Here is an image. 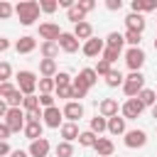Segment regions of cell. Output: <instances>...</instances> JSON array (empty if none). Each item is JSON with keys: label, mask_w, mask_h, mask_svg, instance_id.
Here are the masks:
<instances>
[{"label": "cell", "mask_w": 157, "mask_h": 157, "mask_svg": "<svg viewBox=\"0 0 157 157\" xmlns=\"http://www.w3.org/2000/svg\"><path fill=\"white\" fill-rule=\"evenodd\" d=\"M39 12H42V7L34 0H22V2L15 5V15H17L20 25H25V27L34 25V20H39Z\"/></svg>", "instance_id": "obj_1"}, {"label": "cell", "mask_w": 157, "mask_h": 157, "mask_svg": "<svg viewBox=\"0 0 157 157\" xmlns=\"http://www.w3.org/2000/svg\"><path fill=\"white\" fill-rule=\"evenodd\" d=\"M142 88H145V76H142V71H130V74L125 76L123 93H125L128 98H137V96L142 93Z\"/></svg>", "instance_id": "obj_2"}, {"label": "cell", "mask_w": 157, "mask_h": 157, "mask_svg": "<svg viewBox=\"0 0 157 157\" xmlns=\"http://www.w3.org/2000/svg\"><path fill=\"white\" fill-rule=\"evenodd\" d=\"M15 78H17V88H20L25 96H34V91H37V86H39V78H37L34 71L22 69V71H17Z\"/></svg>", "instance_id": "obj_3"}, {"label": "cell", "mask_w": 157, "mask_h": 157, "mask_svg": "<svg viewBox=\"0 0 157 157\" xmlns=\"http://www.w3.org/2000/svg\"><path fill=\"white\" fill-rule=\"evenodd\" d=\"M2 123H5L12 132H20V130L25 132V125H27V113H25V108H10Z\"/></svg>", "instance_id": "obj_4"}, {"label": "cell", "mask_w": 157, "mask_h": 157, "mask_svg": "<svg viewBox=\"0 0 157 157\" xmlns=\"http://www.w3.org/2000/svg\"><path fill=\"white\" fill-rule=\"evenodd\" d=\"M145 61H147V56H145V52L140 47H128V52H125V66L130 71H140L145 66Z\"/></svg>", "instance_id": "obj_5"}, {"label": "cell", "mask_w": 157, "mask_h": 157, "mask_svg": "<svg viewBox=\"0 0 157 157\" xmlns=\"http://www.w3.org/2000/svg\"><path fill=\"white\" fill-rule=\"evenodd\" d=\"M142 110H145V105L140 103V98H128V101L120 105V115H123L125 120H135V118H140Z\"/></svg>", "instance_id": "obj_6"}, {"label": "cell", "mask_w": 157, "mask_h": 157, "mask_svg": "<svg viewBox=\"0 0 157 157\" xmlns=\"http://www.w3.org/2000/svg\"><path fill=\"white\" fill-rule=\"evenodd\" d=\"M81 52H83V56H88V59H96V56H103V52H105V39H98V37H91L88 42H83V47H81Z\"/></svg>", "instance_id": "obj_7"}, {"label": "cell", "mask_w": 157, "mask_h": 157, "mask_svg": "<svg viewBox=\"0 0 157 157\" xmlns=\"http://www.w3.org/2000/svg\"><path fill=\"white\" fill-rule=\"evenodd\" d=\"M123 142H125V147H130V150L145 147V145H147V132H145V130H140V128L128 130V132H125V137H123Z\"/></svg>", "instance_id": "obj_8"}, {"label": "cell", "mask_w": 157, "mask_h": 157, "mask_svg": "<svg viewBox=\"0 0 157 157\" xmlns=\"http://www.w3.org/2000/svg\"><path fill=\"white\" fill-rule=\"evenodd\" d=\"M44 125L52 128V130H61V125H64V110H61L59 105L47 108V110H44Z\"/></svg>", "instance_id": "obj_9"}, {"label": "cell", "mask_w": 157, "mask_h": 157, "mask_svg": "<svg viewBox=\"0 0 157 157\" xmlns=\"http://www.w3.org/2000/svg\"><path fill=\"white\" fill-rule=\"evenodd\" d=\"M64 118H66V123H78L81 118H83V103H78V101H69V103H64Z\"/></svg>", "instance_id": "obj_10"}, {"label": "cell", "mask_w": 157, "mask_h": 157, "mask_svg": "<svg viewBox=\"0 0 157 157\" xmlns=\"http://www.w3.org/2000/svg\"><path fill=\"white\" fill-rule=\"evenodd\" d=\"M61 34H64V32L59 29L56 22H42V25H39V37H42L44 42H59Z\"/></svg>", "instance_id": "obj_11"}, {"label": "cell", "mask_w": 157, "mask_h": 157, "mask_svg": "<svg viewBox=\"0 0 157 157\" xmlns=\"http://www.w3.org/2000/svg\"><path fill=\"white\" fill-rule=\"evenodd\" d=\"M49 150H52V145H49V140L47 137H39V140H34V142H29V157H49Z\"/></svg>", "instance_id": "obj_12"}, {"label": "cell", "mask_w": 157, "mask_h": 157, "mask_svg": "<svg viewBox=\"0 0 157 157\" xmlns=\"http://www.w3.org/2000/svg\"><path fill=\"white\" fill-rule=\"evenodd\" d=\"M59 47H61V52H66V54H76V52H78V39H76V34H74V32H64V34L59 37Z\"/></svg>", "instance_id": "obj_13"}, {"label": "cell", "mask_w": 157, "mask_h": 157, "mask_svg": "<svg viewBox=\"0 0 157 157\" xmlns=\"http://www.w3.org/2000/svg\"><path fill=\"white\" fill-rule=\"evenodd\" d=\"M145 27H147V20L142 17V15H137V12H130L128 17H125V29H132V32H145Z\"/></svg>", "instance_id": "obj_14"}, {"label": "cell", "mask_w": 157, "mask_h": 157, "mask_svg": "<svg viewBox=\"0 0 157 157\" xmlns=\"http://www.w3.org/2000/svg\"><path fill=\"white\" fill-rule=\"evenodd\" d=\"M118 110H120L118 98H103V101L98 103V113H101L103 118H113V115H118Z\"/></svg>", "instance_id": "obj_15"}, {"label": "cell", "mask_w": 157, "mask_h": 157, "mask_svg": "<svg viewBox=\"0 0 157 157\" xmlns=\"http://www.w3.org/2000/svg\"><path fill=\"white\" fill-rule=\"evenodd\" d=\"M34 49H37V39L29 37V34H25V37H20V39L15 42V52H17V54H32Z\"/></svg>", "instance_id": "obj_16"}, {"label": "cell", "mask_w": 157, "mask_h": 157, "mask_svg": "<svg viewBox=\"0 0 157 157\" xmlns=\"http://www.w3.org/2000/svg\"><path fill=\"white\" fill-rule=\"evenodd\" d=\"M59 135H61V140H64V142H74V140H78V135H81L78 123H64V125H61V130H59Z\"/></svg>", "instance_id": "obj_17"}, {"label": "cell", "mask_w": 157, "mask_h": 157, "mask_svg": "<svg viewBox=\"0 0 157 157\" xmlns=\"http://www.w3.org/2000/svg\"><path fill=\"white\" fill-rule=\"evenodd\" d=\"M96 155L98 157H110L113 152H115V145H113V140L110 137H98V142H96Z\"/></svg>", "instance_id": "obj_18"}, {"label": "cell", "mask_w": 157, "mask_h": 157, "mask_svg": "<svg viewBox=\"0 0 157 157\" xmlns=\"http://www.w3.org/2000/svg\"><path fill=\"white\" fill-rule=\"evenodd\" d=\"M108 132H110V135H125V132H128V128H125V118H123V115H113V118H108Z\"/></svg>", "instance_id": "obj_19"}, {"label": "cell", "mask_w": 157, "mask_h": 157, "mask_svg": "<svg viewBox=\"0 0 157 157\" xmlns=\"http://www.w3.org/2000/svg\"><path fill=\"white\" fill-rule=\"evenodd\" d=\"M74 34H76V39L81 42H88L91 37H93V25L91 22H78V25H74Z\"/></svg>", "instance_id": "obj_20"}, {"label": "cell", "mask_w": 157, "mask_h": 157, "mask_svg": "<svg viewBox=\"0 0 157 157\" xmlns=\"http://www.w3.org/2000/svg\"><path fill=\"white\" fill-rule=\"evenodd\" d=\"M59 42H42L39 44V54H42V59H56L59 56Z\"/></svg>", "instance_id": "obj_21"}, {"label": "cell", "mask_w": 157, "mask_h": 157, "mask_svg": "<svg viewBox=\"0 0 157 157\" xmlns=\"http://www.w3.org/2000/svg\"><path fill=\"white\" fill-rule=\"evenodd\" d=\"M39 74L42 78H54L59 71H56V59H42L39 61Z\"/></svg>", "instance_id": "obj_22"}, {"label": "cell", "mask_w": 157, "mask_h": 157, "mask_svg": "<svg viewBox=\"0 0 157 157\" xmlns=\"http://www.w3.org/2000/svg\"><path fill=\"white\" fill-rule=\"evenodd\" d=\"M76 78H78L81 83H86L88 88H93V86L98 83V74H96V69H81Z\"/></svg>", "instance_id": "obj_23"}, {"label": "cell", "mask_w": 157, "mask_h": 157, "mask_svg": "<svg viewBox=\"0 0 157 157\" xmlns=\"http://www.w3.org/2000/svg\"><path fill=\"white\" fill-rule=\"evenodd\" d=\"M91 132H96L98 137H101V132H105L108 130V118H103L101 113H96L93 118H91V128H88Z\"/></svg>", "instance_id": "obj_24"}, {"label": "cell", "mask_w": 157, "mask_h": 157, "mask_svg": "<svg viewBox=\"0 0 157 157\" xmlns=\"http://www.w3.org/2000/svg\"><path fill=\"white\" fill-rule=\"evenodd\" d=\"M42 130H44V123H27L25 125V137L29 142H34V140L42 137Z\"/></svg>", "instance_id": "obj_25"}, {"label": "cell", "mask_w": 157, "mask_h": 157, "mask_svg": "<svg viewBox=\"0 0 157 157\" xmlns=\"http://www.w3.org/2000/svg\"><path fill=\"white\" fill-rule=\"evenodd\" d=\"M71 88H74V93H71V101H78V103H81V98H86V96H88V91H91V88H88L86 83H81L78 78H74Z\"/></svg>", "instance_id": "obj_26"}, {"label": "cell", "mask_w": 157, "mask_h": 157, "mask_svg": "<svg viewBox=\"0 0 157 157\" xmlns=\"http://www.w3.org/2000/svg\"><path fill=\"white\" fill-rule=\"evenodd\" d=\"M105 47H110V49H120V52H123V47H125V37H123L120 32H110V34L105 37Z\"/></svg>", "instance_id": "obj_27"}, {"label": "cell", "mask_w": 157, "mask_h": 157, "mask_svg": "<svg viewBox=\"0 0 157 157\" xmlns=\"http://www.w3.org/2000/svg\"><path fill=\"white\" fill-rule=\"evenodd\" d=\"M103 81H105V86H110V88H118V86H123V83H125V76H123L118 69H113V71H110V74H108Z\"/></svg>", "instance_id": "obj_28"}, {"label": "cell", "mask_w": 157, "mask_h": 157, "mask_svg": "<svg viewBox=\"0 0 157 157\" xmlns=\"http://www.w3.org/2000/svg\"><path fill=\"white\" fill-rule=\"evenodd\" d=\"M96 142H98V135L91 132V130H83V132L78 135V145H81V147H96Z\"/></svg>", "instance_id": "obj_29"}, {"label": "cell", "mask_w": 157, "mask_h": 157, "mask_svg": "<svg viewBox=\"0 0 157 157\" xmlns=\"http://www.w3.org/2000/svg\"><path fill=\"white\" fill-rule=\"evenodd\" d=\"M137 98H140V103H142L145 108H152V105L157 103V93H155L152 88H142V93H140Z\"/></svg>", "instance_id": "obj_30"}, {"label": "cell", "mask_w": 157, "mask_h": 157, "mask_svg": "<svg viewBox=\"0 0 157 157\" xmlns=\"http://www.w3.org/2000/svg\"><path fill=\"white\" fill-rule=\"evenodd\" d=\"M54 157H74V145L71 142H56V147H54Z\"/></svg>", "instance_id": "obj_31"}, {"label": "cell", "mask_w": 157, "mask_h": 157, "mask_svg": "<svg viewBox=\"0 0 157 157\" xmlns=\"http://www.w3.org/2000/svg\"><path fill=\"white\" fill-rule=\"evenodd\" d=\"M66 20H71L74 25H78V22H86V12H83L78 5H74L71 10H66Z\"/></svg>", "instance_id": "obj_32"}, {"label": "cell", "mask_w": 157, "mask_h": 157, "mask_svg": "<svg viewBox=\"0 0 157 157\" xmlns=\"http://www.w3.org/2000/svg\"><path fill=\"white\" fill-rule=\"evenodd\" d=\"M5 101H7V105H10V108H22V103H25V93H22L20 88H15Z\"/></svg>", "instance_id": "obj_33"}, {"label": "cell", "mask_w": 157, "mask_h": 157, "mask_svg": "<svg viewBox=\"0 0 157 157\" xmlns=\"http://www.w3.org/2000/svg\"><path fill=\"white\" fill-rule=\"evenodd\" d=\"M22 108H25V113H29V110H39L42 108V103H39V96L34 93V96H25V103H22Z\"/></svg>", "instance_id": "obj_34"}, {"label": "cell", "mask_w": 157, "mask_h": 157, "mask_svg": "<svg viewBox=\"0 0 157 157\" xmlns=\"http://www.w3.org/2000/svg\"><path fill=\"white\" fill-rule=\"evenodd\" d=\"M123 37H125V44H130V47H140V42H142V34L132 32V29H125Z\"/></svg>", "instance_id": "obj_35"}, {"label": "cell", "mask_w": 157, "mask_h": 157, "mask_svg": "<svg viewBox=\"0 0 157 157\" xmlns=\"http://www.w3.org/2000/svg\"><path fill=\"white\" fill-rule=\"evenodd\" d=\"M39 93H52V91H56V81L54 78H39Z\"/></svg>", "instance_id": "obj_36"}, {"label": "cell", "mask_w": 157, "mask_h": 157, "mask_svg": "<svg viewBox=\"0 0 157 157\" xmlns=\"http://www.w3.org/2000/svg\"><path fill=\"white\" fill-rule=\"evenodd\" d=\"M110 71H113V64H108L105 59H98V64H96V74L105 78V76H108Z\"/></svg>", "instance_id": "obj_37"}, {"label": "cell", "mask_w": 157, "mask_h": 157, "mask_svg": "<svg viewBox=\"0 0 157 157\" xmlns=\"http://www.w3.org/2000/svg\"><path fill=\"white\" fill-rule=\"evenodd\" d=\"M120 54H123V52H120V49H110V47H105V52H103V56H101V59H105V61H108V64H115V61H118V56H120Z\"/></svg>", "instance_id": "obj_38"}, {"label": "cell", "mask_w": 157, "mask_h": 157, "mask_svg": "<svg viewBox=\"0 0 157 157\" xmlns=\"http://www.w3.org/2000/svg\"><path fill=\"white\" fill-rule=\"evenodd\" d=\"M54 93H56V98H64V101L69 103V101H71L74 88H71V86H56V91H54Z\"/></svg>", "instance_id": "obj_39"}, {"label": "cell", "mask_w": 157, "mask_h": 157, "mask_svg": "<svg viewBox=\"0 0 157 157\" xmlns=\"http://www.w3.org/2000/svg\"><path fill=\"white\" fill-rule=\"evenodd\" d=\"M39 7H42V12H47V15H52V12H56V7H59V2H56V0H42V2H39Z\"/></svg>", "instance_id": "obj_40"}, {"label": "cell", "mask_w": 157, "mask_h": 157, "mask_svg": "<svg viewBox=\"0 0 157 157\" xmlns=\"http://www.w3.org/2000/svg\"><path fill=\"white\" fill-rule=\"evenodd\" d=\"M10 76H12V66L7 61H0V83L2 81H10Z\"/></svg>", "instance_id": "obj_41"}, {"label": "cell", "mask_w": 157, "mask_h": 157, "mask_svg": "<svg viewBox=\"0 0 157 157\" xmlns=\"http://www.w3.org/2000/svg\"><path fill=\"white\" fill-rule=\"evenodd\" d=\"M54 81H56V86H71V83H74V78H71L66 71H59V74L54 76Z\"/></svg>", "instance_id": "obj_42"}, {"label": "cell", "mask_w": 157, "mask_h": 157, "mask_svg": "<svg viewBox=\"0 0 157 157\" xmlns=\"http://www.w3.org/2000/svg\"><path fill=\"white\" fill-rule=\"evenodd\" d=\"M39 103H42V108L47 110V108H54L56 103H54V96L52 93H39Z\"/></svg>", "instance_id": "obj_43"}, {"label": "cell", "mask_w": 157, "mask_h": 157, "mask_svg": "<svg viewBox=\"0 0 157 157\" xmlns=\"http://www.w3.org/2000/svg\"><path fill=\"white\" fill-rule=\"evenodd\" d=\"M12 12H15V7H12L10 2H5V0H2V2H0V17H2V20H7Z\"/></svg>", "instance_id": "obj_44"}, {"label": "cell", "mask_w": 157, "mask_h": 157, "mask_svg": "<svg viewBox=\"0 0 157 157\" xmlns=\"http://www.w3.org/2000/svg\"><path fill=\"white\" fill-rule=\"evenodd\" d=\"M15 88H17V86H12L10 81H2V83H0V98H7Z\"/></svg>", "instance_id": "obj_45"}, {"label": "cell", "mask_w": 157, "mask_h": 157, "mask_svg": "<svg viewBox=\"0 0 157 157\" xmlns=\"http://www.w3.org/2000/svg\"><path fill=\"white\" fill-rule=\"evenodd\" d=\"M76 5H78V7H81V10L86 12V15H88L91 10H96V0H78Z\"/></svg>", "instance_id": "obj_46"}, {"label": "cell", "mask_w": 157, "mask_h": 157, "mask_svg": "<svg viewBox=\"0 0 157 157\" xmlns=\"http://www.w3.org/2000/svg\"><path fill=\"white\" fill-rule=\"evenodd\" d=\"M10 135H12V130H10L5 123H0V142H7V140H10Z\"/></svg>", "instance_id": "obj_47"}, {"label": "cell", "mask_w": 157, "mask_h": 157, "mask_svg": "<svg viewBox=\"0 0 157 157\" xmlns=\"http://www.w3.org/2000/svg\"><path fill=\"white\" fill-rule=\"evenodd\" d=\"M105 7H108L110 12H118V10L123 7V0H105Z\"/></svg>", "instance_id": "obj_48"}, {"label": "cell", "mask_w": 157, "mask_h": 157, "mask_svg": "<svg viewBox=\"0 0 157 157\" xmlns=\"http://www.w3.org/2000/svg\"><path fill=\"white\" fill-rule=\"evenodd\" d=\"M0 155H2V157L12 155V150H10V145H7V142H0Z\"/></svg>", "instance_id": "obj_49"}, {"label": "cell", "mask_w": 157, "mask_h": 157, "mask_svg": "<svg viewBox=\"0 0 157 157\" xmlns=\"http://www.w3.org/2000/svg\"><path fill=\"white\" fill-rule=\"evenodd\" d=\"M7 49H10V39L0 37V52H7Z\"/></svg>", "instance_id": "obj_50"}, {"label": "cell", "mask_w": 157, "mask_h": 157, "mask_svg": "<svg viewBox=\"0 0 157 157\" xmlns=\"http://www.w3.org/2000/svg\"><path fill=\"white\" fill-rule=\"evenodd\" d=\"M10 157H29V152H27V150H12Z\"/></svg>", "instance_id": "obj_51"}, {"label": "cell", "mask_w": 157, "mask_h": 157, "mask_svg": "<svg viewBox=\"0 0 157 157\" xmlns=\"http://www.w3.org/2000/svg\"><path fill=\"white\" fill-rule=\"evenodd\" d=\"M152 118H155V120H157V103H155V105H152Z\"/></svg>", "instance_id": "obj_52"}, {"label": "cell", "mask_w": 157, "mask_h": 157, "mask_svg": "<svg viewBox=\"0 0 157 157\" xmlns=\"http://www.w3.org/2000/svg\"><path fill=\"white\" fill-rule=\"evenodd\" d=\"M155 49H157V39H155Z\"/></svg>", "instance_id": "obj_53"}, {"label": "cell", "mask_w": 157, "mask_h": 157, "mask_svg": "<svg viewBox=\"0 0 157 157\" xmlns=\"http://www.w3.org/2000/svg\"><path fill=\"white\" fill-rule=\"evenodd\" d=\"M155 130H157V128H155Z\"/></svg>", "instance_id": "obj_54"}]
</instances>
